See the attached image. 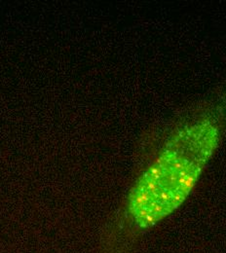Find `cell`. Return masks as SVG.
Instances as JSON below:
<instances>
[{
    "instance_id": "obj_1",
    "label": "cell",
    "mask_w": 226,
    "mask_h": 253,
    "mask_svg": "<svg viewBox=\"0 0 226 253\" xmlns=\"http://www.w3.org/2000/svg\"><path fill=\"white\" fill-rule=\"evenodd\" d=\"M220 141V128L201 120L180 128L139 176L130 193L128 211L148 229L177 211L189 196Z\"/></svg>"
}]
</instances>
